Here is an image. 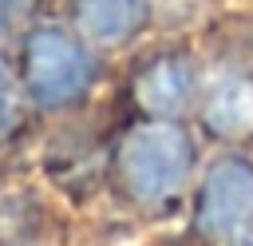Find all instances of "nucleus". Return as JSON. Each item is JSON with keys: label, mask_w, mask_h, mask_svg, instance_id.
<instances>
[{"label": "nucleus", "mask_w": 253, "mask_h": 246, "mask_svg": "<svg viewBox=\"0 0 253 246\" xmlns=\"http://www.w3.org/2000/svg\"><path fill=\"white\" fill-rule=\"evenodd\" d=\"M190 171V139L174 123H146L123 143V179L138 198H166Z\"/></svg>", "instance_id": "nucleus-1"}, {"label": "nucleus", "mask_w": 253, "mask_h": 246, "mask_svg": "<svg viewBox=\"0 0 253 246\" xmlns=\"http://www.w3.org/2000/svg\"><path fill=\"white\" fill-rule=\"evenodd\" d=\"M206 115L225 135H237V131L253 127V83H245V79H221L213 87V95H210Z\"/></svg>", "instance_id": "nucleus-6"}, {"label": "nucleus", "mask_w": 253, "mask_h": 246, "mask_svg": "<svg viewBox=\"0 0 253 246\" xmlns=\"http://www.w3.org/2000/svg\"><path fill=\"white\" fill-rule=\"evenodd\" d=\"M190 87H194V71L182 63V60H158L142 71L138 79V95L150 111L158 115H174L186 99H190Z\"/></svg>", "instance_id": "nucleus-5"}, {"label": "nucleus", "mask_w": 253, "mask_h": 246, "mask_svg": "<svg viewBox=\"0 0 253 246\" xmlns=\"http://www.w3.org/2000/svg\"><path fill=\"white\" fill-rule=\"evenodd\" d=\"M253 218V171L245 163H217L202 190V226L210 234H233Z\"/></svg>", "instance_id": "nucleus-3"}, {"label": "nucleus", "mask_w": 253, "mask_h": 246, "mask_svg": "<svg viewBox=\"0 0 253 246\" xmlns=\"http://www.w3.org/2000/svg\"><path fill=\"white\" fill-rule=\"evenodd\" d=\"M20 8H24V0H0V36H4L8 24L20 16Z\"/></svg>", "instance_id": "nucleus-8"}, {"label": "nucleus", "mask_w": 253, "mask_h": 246, "mask_svg": "<svg viewBox=\"0 0 253 246\" xmlns=\"http://www.w3.org/2000/svg\"><path fill=\"white\" fill-rule=\"evenodd\" d=\"M233 246H253V238H237V242H233Z\"/></svg>", "instance_id": "nucleus-9"}, {"label": "nucleus", "mask_w": 253, "mask_h": 246, "mask_svg": "<svg viewBox=\"0 0 253 246\" xmlns=\"http://www.w3.org/2000/svg\"><path fill=\"white\" fill-rule=\"evenodd\" d=\"M12 111H16V99H12V83H8V75L0 71V127H8Z\"/></svg>", "instance_id": "nucleus-7"}, {"label": "nucleus", "mask_w": 253, "mask_h": 246, "mask_svg": "<svg viewBox=\"0 0 253 246\" xmlns=\"http://www.w3.org/2000/svg\"><path fill=\"white\" fill-rule=\"evenodd\" d=\"M146 0H79V28L99 44H119L142 24Z\"/></svg>", "instance_id": "nucleus-4"}, {"label": "nucleus", "mask_w": 253, "mask_h": 246, "mask_svg": "<svg viewBox=\"0 0 253 246\" xmlns=\"http://www.w3.org/2000/svg\"><path fill=\"white\" fill-rule=\"evenodd\" d=\"M91 79V60L83 56L79 44H71L67 36L43 28L32 32L28 40V87L36 99L43 103H63L75 99Z\"/></svg>", "instance_id": "nucleus-2"}]
</instances>
